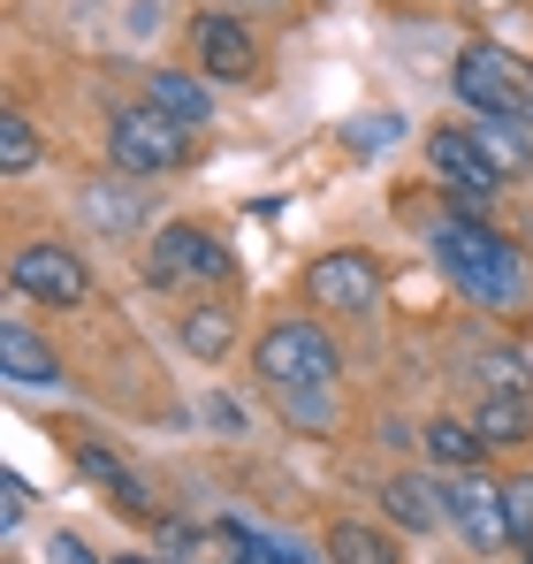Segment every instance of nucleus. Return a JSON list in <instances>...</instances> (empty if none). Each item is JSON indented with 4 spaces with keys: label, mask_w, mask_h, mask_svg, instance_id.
I'll use <instances>...</instances> for the list:
<instances>
[{
    "label": "nucleus",
    "mask_w": 533,
    "mask_h": 564,
    "mask_svg": "<svg viewBox=\"0 0 533 564\" xmlns=\"http://www.w3.org/2000/svg\"><path fill=\"white\" fill-rule=\"evenodd\" d=\"M31 161H39V130H31L23 115H0V169H8V176H23Z\"/></svg>",
    "instance_id": "nucleus-20"
},
{
    "label": "nucleus",
    "mask_w": 533,
    "mask_h": 564,
    "mask_svg": "<svg viewBox=\"0 0 533 564\" xmlns=\"http://www.w3.org/2000/svg\"><path fill=\"white\" fill-rule=\"evenodd\" d=\"M449 93L465 99L480 122H519L533 130V62L511 46H465L449 69Z\"/></svg>",
    "instance_id": "nucleus-2"
},
{
    "label": "nucleus",
    "mask_w": 533,
    "mask_h": 564,
    "mask_svg": "<svg viewBox=\"0 0 533 564\" xmlns=\"http://www.w3.org/2000/svg\"><path fill=\"white\" fill-rule=\"evenodd\" d=\"M305 297H313L320 313H373V297H381V260H373V252H320V260L305 268Z\"/></svg>",
    "instance_id": "nucleus-7"
},
{
    "label": "nucleus",
    "mask_w": 533,
    "mask_h": 564,
    "mask_svg": "<svg viewBox=\"0 0 533 564\" xmlns=\"http://www.w3.org/2000/svg\"><path fill=\"white\" fill-rule=\"evenodd\" d=\"M328 557H336V564H396V542H389L381 527L336 519V527H328Z\"/></svg>",
    "instance_id": "nucleus-18"
},
{
    "label": "nucleus",
    "mask_w": 533,
    "mask_h": 564,
    "mask_svg": "<svg viewBox=\"0 0 533 564\" xmlns=\"http://www.w3.org/2000/svg\"><path fill=\"white\" fill-rule=\"evenodd\" d=\"M427 169L443 176V191H449V206L465 214V221H480L488 214V198H496V161L480 153V138L472 130H457V122H435L427 130Z\"/></svg>",
    "instance_id": "nucleus-4"
},
{
    "label": "nucleus",
    "mask_w": 533,
    "mask_h": 564,
    "mask_svg": "<svg viewBox=\"0 0 533 564\" xmlns=\"http://www.w3.org/2000/svg\"><path fill=\"white\" fill-rule=\"evenodd\" d=\"M198 69L206 77H252L260 69V46H252V31L237 23V15H198Z\"/></svg>",
    "instance_id": "nucleus-10"
},
{
    "label": "nucleus",
    "mask_w": 533,
    "mask_h": 564,
    "mask_svg": "<svg viewBox=\"0 0 533 564\" xmlns=\"http://www.w3.org/2000/svg\"><path fill=\"white\" fill-rule=\"evenodd\" d=\"M107 153H115L122 176H161V169H176V161H183V122H176V115H161V107H115V122H107Z\"/></svg>",
    "instance_id": "nucleus-6"
},
{
    "label": "nucleus",
    "mask_w": 533,
    "mask_h": 564,
    "mask_svg": "<svg viewBox=\"0 0 533 564\" xmlns=\"http://www.w3.org/2000/svg\"><path fill=\"white\" fill-rule=\"evenodd\" d=\"M503 503H511V542H533V473L503 480Z\"/></svg>",
    "instance_id": "nucleus-21"
},
{
    "label": "nucleus",
    "mask_w": 533,
    "mask_h": 564,
    "mask_svg": "<svg viewBox=\"0 0 533 564\" xmlns=\"http://www.w3.org/2000/svg\"><path fill=\"white\" fill-rule=\"evenodd\" d=\"M526 564H533V550H526Z\"/></svg>",
    "instance_id": "nucleus-26"
},
{
    "label": "nucleus",
    "mask_w": 533,
    "mask_h": 564,
    "mask_svg": "<svg viewBox=\"0 0 533 564\" xmlns=\"http://www.w3.org/2000/svg\"><path fill=\"white\" fill-rule=\"evenodd\" d=\"M229 344H237L229 305H191V313H183V351H191V359H206V367H214Z\"/></svg>",
    "instance_id": "nucleus-17"
},
{
    "label": "nucleus",
    "mask_w": 533,
    "mask_h": 564,
    "mask_svg": "<svg viewBox=\"0 0 533 564\" xmlns=\"http://www.w3.org/2000/svg\"><path fill=\"white\" fill-rule=\"evenodd\" d=\"M282 564H305V557H282Z\"/></svg>",
    "instance_id": "nucleus-25"
},
{
    "label": "nucleus",
    "mask_w": 533,
    "mask_h": 564,
    "mask_svg": "<svg viewBox=\"0 0 533 564\" xmlns=\"http://www.w3.org/2000/svg\"><path fill=\"white\" fill-rule=\"evenodd\" d=\"M381 503H389V519H396V527H420V534L449 519V511H443V488H427V480H412V473H396V480L381 488Z\"/></svg>",
    "instance_id": "nucleus-15"
},
{
    "label": "nucleus",
    "mask_w": 533,
    "mask_h": 564,
    "mask_svg": "<svg viewBox=\"0 0 533 564\" xmlns=\"http://www.w3.org/2000/svg\"><path fill=\"white\" fill-rule=\"evenodd\" d=\"M145 107L176 115L183 130H191V122H206V115H214V93H206L198 77H183V69H153V77H145Z\"/></svg>",
    "instance_id": "nucleus-13"
},
{
    "label": "nucleus",
    "mask_w": 533,
    "mask_h": 564,
    "mask_svg": "<svg viewBox=\"0 0 533 564\" xmlns=\"http://www.w3.org/2000/svg\"><path fill=\"white\" fill-rule=\"evenodd\" d=\"M252 367H260V381H274V389H336L344 381V359H336V344H328V328L320 321H274L260 344H252Z\"/></svg>",
    "instance_id": "nucleus-3"
},
{
    "label": "nucleus",
    "mask_w": 533,
    "mask_h": 564,
    "mask_svg": "<svg viewBox=\"0 0 533 564\" xmlns=\"http://www.w3.org/2000/svg\"><path fill=\"white\" fill-rule=\"evenodd\" d=\"M472 138H480V153L496 161L503 184H511V176H533V130H519V122H480Z\"/></svg>",
    "instance_id": "nucleus-16"
},
{
    "label": "nucleus",
    "mask_w": 533,
    "mask_h": 564,
    "mask_svg": "<svg viewBox=\"0 0 533 564\" xmlns=\"http://www.w3.org/2000/svg\"><path fill=\"white\" fill-rule=\"evenodd\" d=\"M435 260H443V275L472 297V305H488V313H519L533 297V275H526V252L511 245V237H496L488 221H443L435 229Z\"/></svg>",
    "instance_id": "nucleus-1"
},
{
    "label": "nucleus",
    "mask_w": 533,
    "mask_h": 564,
    "mask_svg": "<svg viewBox=\"0 0 533 564\" xmlns=\"http://www.w3.org/2000/svg\"><path fill=\"white\" fill-rule=\"evenodd\" d=\"M0 381H15V389H54V381H62L54 344H46L31 321H8V328H0Z\"/></svg>",
    "instance_id": "nucleus-11"
},
{
    "label": "nucleus",
    "mask_w": 533,
    "mask_h": 564,
    "mask_svg": "<svg viewBox=\"0 0 533 564\" xmlns=\"http://www.w3.org/2000/svg\"><path fill=\"white\" fill-rule=\"evenodd\" d=\"M107 564H153V557H107Z\"/></svg>",
    "instance_id": "nucleus-23"
},
{
    "label": "nucleus",
    "mask_w": 533,
    "mask_h": 564,
    "mask_svg": "<svg viewBox=\"0 0 533 564\" xmlns=\"http://www.w3.org/2000/svg\"><path fill=\"white\" fill-rule=\"evenodd\" d=\"M229 275H237V252L214 229H198V221H168L145 245V282H161V290H176V282H229Z\"/></svg>",
    "instance_id": "nucleus-5"
},
{
    "label": "nucleus",
    "mask_w": 533,
    "mask_h": 564,
    "mask_svg": "<svg viewBox=\"0 0 533 564\" xmlns=\"http://www.w3.org/2000/svg\"><path fill=\"white\" fill-rule=\"evenodd\" d=\"M8 282L23 290V297H39V305H85V260L69 252V245H23L15 260H8Z\"/></svg>",
    "instance_id": "nucleus-8"
},
{
    "label": "nucleus",
    "mask_w": 533,
    "mask_h": 564,
    "mask_svg": "<svg viewBox=\"0 0 533 564\" xmlns=\"http://www.w3.org/2000/svg\"><path fill=\"white\" fill-rule=\"evenodd\" d=\"M77 466H85L91 480H99V488H107V496H115V503L130 511V519H153V488H145L138 473L122 466V458H115L107 443H77Z\"/></svg>",
    "instance_id": "nucleus-12"
},
{
    "label": "nucleus",
    "mask_w": 533,
    "mask_h": 564,
    "mask_svg": "<svg viewBox=\"0 0 533 564\" xmlns=\"http://www.w3.org/2000/svg\"><path fill=\"white\" fill-rule=\"evenodd\" d=\"M472 427H480V443H488V451H503V443H526V435H533V412H526V397H519V389H488V397H480V412H472Z\"/></svg>",
    "instance_id": "nucleus-14"
},
{
    "label": "nucleus",
    "mask_w": 533,
    "mask_h": 564,
    "mask_svg": "<svg viewBox=\"0 0 533 564\" xmlns=\"http://www.w3.org/2000/svg\"><path fill=\"white\" fill-rule=\"evenodd\" d=\"M443 511H449V527H457L472 550H503V542H511V503H503V488L480 480V473H457V480H449Z\"/></svg>",
    "instance_id": "nucleus-9"
},
{
    "label": "nucleus",
    "mask_w": 533,
    "mask_h": 564,
    "mask_svg": "<svg viewBox=\"0 0 533 564\" xmlns=\"http://www.w3.org/2000/svg\"><path fill=\"white\" fill-rule=\"evenodd\" d=\"M46 564H99V557H91L77 534H54V542H46Z\"/></svg>",
    "instance_id": "nucleus-22"
},
{
    "label": "nucleus",
    "mask_w": 533,
    "mask_h": 564,
    "mask_svg": "<svg viewBox=\"0 0 533 564\" xmlns=\"http://www.w3.org/2000/svg\"><path fill=\"white\" fill-rule=\"evenodd\" d=\"M244 8H274V0H244Z\"/></svg>",
    "instance_id": "nucleus-24"
},
{
    "label": "nucleus",
    "mask_w": 533,
    "mask_h": 564,
    "mask_svg": "<svg viewBox=\"0 0 533 564\" xmlns=\"http://www.w3.org/2000/svg\"><path fill=\"white\" fill-rule=\"evenodd\" d=\"M480 427L472 420H427V458H443V466H457V473H472L480 466Z\"/></svg>",
    "instance_id": "nucleus-19"
}]
</instances>
